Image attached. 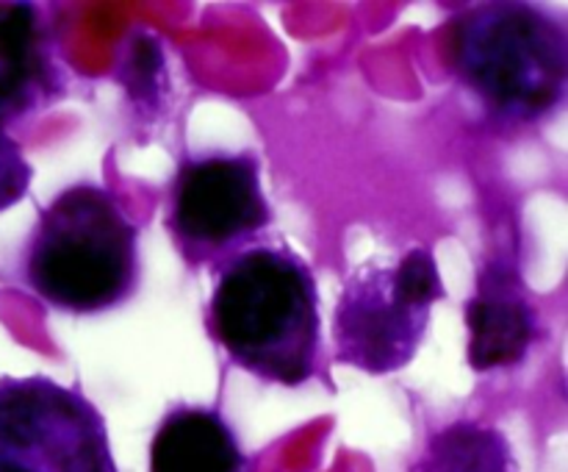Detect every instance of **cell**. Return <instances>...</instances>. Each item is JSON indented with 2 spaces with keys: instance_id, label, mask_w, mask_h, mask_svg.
<instances>
[{
  "instance_id": "cell-4",
  "label": "cell",
  "mask_w": 568,
  "mask_h": 472,
  "mask_svg": "<svg viewBox=\"0 0 568 472\" xmlns=\"http://www.w3.org/2000/svg\"><path fill=\"white\" fill-rule=\"evenodd\" d=\"M442 298V270L425 244L408 248L394 264L366 261L347 278L333 311L336 361L366 375L405 370Z\"/></svg>"
},
{
  "instance_id": "cell-8",
  "label": "cell",
  "mask_w": 568,
  "mask_h": 472,
  "mask_svg": "<svg viewBox=\"0 0 568 472\" xmlns=\"http://www.w3.org/2000/svg\"><path fill=\"white\" fill-rule=\"evenodd\" d=\"M64 92L53 33L33 3H0V133Z\"/></svg>"
},
{
  "instance_id": "cell-1",
  "label": "cell",
  "mask_w": 568,
  "mask_h": 472,
  "mask_svg": "<svg viewBox=\"0 0 568 472\" xmlns=\"http://www.w3.org/2000/svg\"><path fill=\"white\" fill-rule=\"evenodd\" d=\"M205 322L227 361L253 378L297 389L320 375V289L288 244H253L220 267Z\"/></svg>"
},
{
  "instance_id": "cell-10",
  "label": "cell",
  "mask_w": 568,
  "mask_h": 472,
  "mask_svg": "<svg viewBox=\"0 0 568 472\" xmlns=\"http://www.w3.org/2000/svg\"><path fill=\"white\" fill-rule=\"evenodd\" d=\"M414 472H519L508 439L480 420H455L427 439Z\"/></svg>"
},
{
  "instance_id": "cell-6",
  "label": "cell",
  "mask_w": 568,
  "mask_h": 472,
  "mask_svg": "<svg viewBox=\"0 0 568 472\" xmlns=\"http://www.w3.org/2000/svg\"><path fill=\"white\" fill-rule=\"evenodd\" d=\"M0 472H116L103 414L48 375H3Z\"/></svg>"
},
{
  "instance_id": "cell-2",
  "label": "cell",
  "mask_w": 568,
  "mask_h": 472,
  "mask_svg": "<svg viewBox=\"0 0 568 472\" xmlns=\"http://www.w3.org/2000/svg\"><path fill=\"white\" fill-rule=\"evenodd\" d=\"M22 275L50 309L105 314L139 289V225L105 187H67L39 214L22 253Z\"/></svg>"
},
{
  "instance_id": "cell-11",
  "label": "cell",
  "mask_w": 568,
  "mask_h": 472,
  "mask_svg": "<svg viewBox=\"0 0 568 472\" xmlns=\"http://www.w3.org/2000/svg\"><path fill=\"white\" fill-rule=\"evenodd\" d=\"M33 170L22 155L20 144L9 133H0V211L11 209L26 198Z\"/></svg>"
},
{
  "instance_id": "cell-5",
  "label": "cell",
  "mask_w": 568,
  "mask_h": 472,
  "mask_svg": "<svg viewBox=\"0 0 568 472\" xmlns=\"http://www.w3.org/2000/svg\"><path fill=\"white\" fill-rule=\"evenodd\" d=\"M272 225L261 161L250 150L186 155L166 205V231L189 267H225Z\"/></svg>"
},
{
  "instance_id": "cell-7",
  "label": "cell",
  "mask_w": 568,
  "mask_h": 472,
  "mask_svg": "<svg viewBox=\"0 0 568 472\" xmlns=\"http://www.w3.org/2000/svg\"><path fill=\"white\" fill-rule=\"evenodd\" d=\"M466 328L471 370H508L527 359L538 339V314L514 255L499 253L483 261L475 292L466 300Z\"/></svg>"
},
{
  "instance_id": "cell-3",
  "label": "cell",
  "mask_w": 568,
  "mask_h": 472,
  "mask_svg": "<svg viewBox=\"0 0 568 472\" xmlns=\"http://www.w3.org/2000/svg\"><path fill=\"white\" fill-rule=\"evenodd\" d=\"M455 78L505 125H530L560 109L568 87L564 20L532 3H477L449 26Z\"/></svg>"
},
{
  "instance_id": "cell-9",
  "label": "cell",
  "mask_w": 568,
  "mask_h": 472,
  "mask_svg": "<svg viewBox=\"0 0 568 472\" xmlns=\"http://www.w3.org/2000/svg\"><path fill=\"white\" fill-rule=\"evenodd\" d=\"M150 472H247V455L220 411L175 405L153 433Z\"/></svg>"
}]
</instances>
